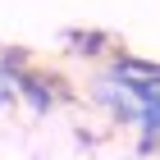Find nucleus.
Masks as SVG:
<instances>
[{
  "mask_svg": "<svg viewBox=\"0 0 160 160\" xmlns=\"http://www.w3.org/2000/svg\"><path fill=\"white\" fill-rule=\"evenodd\" d=\"M110 73L128 87V96H133V128H137V151H160V82L147 73H137L128 64L114 55Z\"/></svg>",
  "mask_w": 160,
  "mask_h": 160,
  "instance_id": "obj_1",
  "label": "nucleus"
},
{
  "mask_svg": "<svg viewBox=\"0 0 160 160\" xmlns=\"http://www.w3.org/2000/svg\"><path fill=\"white\" fill-rule=\"evenodd\" d=\"M5 64H9V73H14V87H18V96L32 105V114H46L55 101H60V92H55V78L41 73V69H32V64L23 60V55H5Z\"/></svg>",
  "mask_w": 160,
  "mask_h": 160,
  "instance_id": "obj_2",
  "label": "nucleus"
},
{
  "mask_svg": "<svg viewBox=\"0 0 160 160\" xmlns=\"http://www.w3.org/2000/svg\"><path fill=\"white\" fill-rule=\"evenodd\" d=\"M14 96H18V87H14V73H9V64L0 60V105H9Z\"/></svg>",
  "mask_w": 160,
  "mask_h": 160,
  "instance_id": "obj_3",
  "label": "nucleus"
}]
</instances>
